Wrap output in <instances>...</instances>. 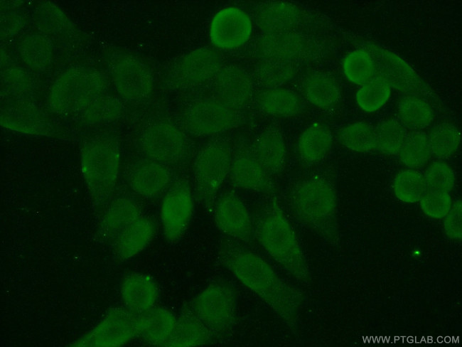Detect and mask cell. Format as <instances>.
<instances>
[{
    "mask_svg": "<svg viewBox=\"0 0 462 347\" xmlns=\"http://www.w3.org/2000/svg\"><path fill=\"white\" fill-rule=\"evenodd\" d=\"M218 260L296 332L303 302L299 289L281 278L260 255L232 241L221 245Z\"/></svg>",
    "mask_w": 462,
    "mask_h": 347,
    "instance_id": "cell-1",
    "label": "cell"
},
{
    "mask_svg": "<svg viewBox=\"0 0 462 347\" xmlns=\"http://www.w3.org/2000/svg\"><path fill=\"white\" fill-rule=\"evenodd\" d=\"M254 232L262 248L284 270L301 283L309 282V269L297 236L275 198L260 211Z\"/></svg>",
    "mask_w": 462,
    "mask_h": 347,
    "instance_id": "cell-2",
    "label": "cell"
},
{
    "mask_svg": "<svg viewBox=\"0 0 462 347\" xmlns=\"http://www.w3.org/2000/svg\"><path fill=\"white\" fill-rule=\"evenodd\" d=\"M285 202L299 222L326 240L338 241L336 193L328 180L318 176L299 180L287 191Z\"/></svg>",
    "mask_w": 462,
    "mask_h": 347,
    "instance_id": "cell-3",
    "label": "cell"
},
{
    "mask_svg": "<svg viewBox=\"0 0 462 347\" xmlns=\"http://www.w3.org/2000/svg\"><path fill=\"white\" fill-rule=\"evenodd\" d=\"M121 154L117 142L109 137L87 140L81 149L82 175L95 205L104 204L117 182Z\"/></svg>",
    "mask_w": 462,
    "mask_h": 347,
    "instance_id": "cell-4",
    "label": "cell"
},
{
    "mask_svg": "<svg viewBox=\"0 0 462 347\" xmlns=\"http://www.w3.org/2000/svg\"><path fill=\"white\" fill-rule=\"evenodd\" d=\"M107 80L94 69L77 67L62 73L54 81L49 104L53 112L79 115L98 97L106 94Z\"/></svg>",
    "mask_w": 462,
    "mask_h": 347,
    "instance_id": "cell-5",
    "label": "cell"
},
{
    "mask_svg": "<svg viewBox=\"0 0 462 347\" xmlns=\"http://www.w3.org/2000/svg\"><path fill=\"white\" fill-rule=\"evenodd\" d=\"M212 333L214 340L227 338L237 317L236 293L228 283L215 282L186 304Z\"/></svg>",
    "mask_w": 462,
    "mask_h": 347,
    "instance_id": "cell-6",
    "label": "cell"
},
{
    "mask_svg": "<svg viewBox=\"0 0 462 347\" xmlns=\"http://www.w3.org/2000/svg\"><path fill=\"white\" fill-rule=\"evenodd\" d=\"M232 154L224 142L215 141L203 146L194 163V180L197 196L208 212H213L217 192L229 175Z\"/></svg>",
    "mask_w": 462,
    "mask_h": 347,
    "instance_id": "cell-7",
    "label": "cell"
},
{
    "mask_svg": "<svg viewBox=\"0 0 462 347\" xmlns=\"http://www.w3.org/2000/svg\"><path fill=\"white\" fill-rule=\"evenodd\" d=\"M372 55L376 77L385 81L391 88L413 96L431 94L426 84L403 58L395 53L376 44H368L366 48Z\"/></svg>",
    "mask_w": 462,
    "mask_h": 347,
    "instance_id": "cell-8",
    "label": "cell"
},
{
    "mask_svg": "<svg viewBox=\"0 0 462 347\" xmlns=\"http://www.w3.org/2000/svg\"><path fill=\"white\" fill-rule=\"evenodd\" d=\"M185 129L198 137L211 136L235 127L239 122L237 110L216 97L198 100L183 114Z\"/></svg>",
    "mask_w": 462,
    "mask_h": 347,
    "instance_id": "cell-9",
    "label": "cell"
},
{
    "mask_svg": "<svg viewBox=\"0 0 462 347\" xmlns=\"http://www.w3.org/2000/svg\"><path fill=\"white\" fill-rule=\"evenodd\" d=\"M191 187L186 178L176 180L166 193L161 207L163 234L170 243H177L184 235L193 212Z\"/></svg>",
    "mask_w": 462,
    "mask_h": 347,
    "instance_id": "cell-10",
    "label": "cell"
},
{
    "mask_svg": "<svg viewBox=\"0 0 462 347\" xmlns=\"http://www.w3.org/2000/svg\"><path fill=\"white\" fill-rule=\"evenodd\" d=\"M137 336L136 315L126 308H112L90 331L71 346L114 347L125 345Z\"/></svg>",
    "mask_w": 462,
    "mask_h": 347,
    "instance_id": "cell-11",
    "label": "cell"
},
{
    "mask_svg": "<svg viewBox=\"0 0 462 347\" xmlns=\"http://www.w3.org/2000/svg\"><path fill=\"white\" fill-rule=\"evenodd\" d=\"M139 145L149 159L163 164L177 163L187 149L183 132L166 121H158L147 127L140 136Z\"/></svg>",
    "mask_w": 462,
    "mask_h": 347,
    "instance_id": "cell-12",
    "label": "cell"
},
{
    "mask_svg": "<svg viewBox=\"0 0 462 347\" xmlns=\"http://www.w3.org/2000/svg\"><path fill=\"white\" fill-rule=\"evenodd\" d=\"M110 73L118 94L124 100L139 102L146 99L154 89L150 69L129 55H121L112 60Z\"/></svg>",
    "mask_w": 462,
    "mask_h": 347,
    "instance_id": "cell-13",
    "label": "cell"
},
{
    "mask_svg": "<svg viewBox=\"0 0 462 347\" xmlns=\"http://www.w3.org/2000/svg\"><path fill=\"white\" fill-rule=\"evenodd\" d=\"M221 68L219 55L208 48L195 49L183 55L169 73L170 83L177 88L203 84L215 78Z\"/></svg>",
    "mask_w": 462,
    "mask_h": 347,
    "instance_id": "cell-14",
    "label": "cell"
},
{
    "mask_svg": "<svg viewBox=\"0 0 462 347\" xmlns=\"http://www.w3.org/2000/svg\"><path fill=\"white\" fill-rule=\"evenodd\" d=\"M258 49L264 58L295 64L311 60L318 54V45L312 39L295 31L263 34Z\"/></svg>",
    "mask_w": 462,
    "mask_h": 347,
    "instance_id": "cell-15",
    "label": "cell"
},
{
    "mask_svg": "<svg viewBox=\"0 0 462 347\" xmlns=\"http://www.w3.org/2000/svg\"><path fill=\"white\" fill-rule=\"evenodd\" d=\"M252 24L240 9L230 6L217 11L210 25V38L217 48L231 50L240 47L250 38Z\"/></svg>",
    "mask_w": 462,
    "mask_h": 347,
    "instance_id": "cell-16",
    "label": "cell"
},
{
    "mask_svg": "<svg viewBox=\"0 0 462 347\" xmlns=\"http://www.w3.org/2000/svg\"><path fill=\"white\" fill-rule=\"evenodd\" d=\"M214 219L218 229L236 241L250 242L254 227L250 213L236 194L227 192L215 203Z\"/></svg>",
    "mask_w": 462,
    "mask_h": 347,
    "instance_id": "cell-17",
    "label": "cell"
},
{
    "mask_svg": "<svg viewBox=\"0 0 462 347\" xmlns=\"http://www.w3.org/2000/svg\"><path fill=\"white\" fill-rule=\"evenodd\" d=\"M2 127L30 134L49 135L52 125L44 114L31 100L12 97L1 106Z\"/></svg>",
    "mask_w": 462,
    "mask_h": 347,
    "instance_id": "cell-18",
    "label": "cell"
},
{
    "mask_svg": "<svg viewBox=\"0 0 462 347\" xmlns=\"http://www.w3.org/2000/svg\"><path fill=\"white\" fill-rule=\"evenodd\" d=\"M216 98L238 110L248 104L253 93L252 82L241 68L227 65L221 68L214 78Z\"/></svg>",
    "mask_w": 462,
    "mask_h": 347,
    "instance_id": "cell-19",
    "label": "cell"
},
{
    "mask_svg": "<svg viewBox=\"0 0 462 347\" xmlns=\"http://www.w3.org/2000/svg\"><path fill=\"white\" fill-rule=\"evenodd\" d=\"M305 18L306 15L299 7L286 1L263 3L255 12L256 24L263 34L294 31Z\"/></svg>",
    "mask_w": 462,
    "mask_h": 347,
    "instance_id": "cell-20",
    "label": "cell"
},
{
    "mask_svg": "<svg viewBox=\"0 0 462 347\" xmlns=\"http://www.w3.org/2000/svg\"><path fill=\"white\" fill-rule=\"evenodd\" d=\"M171 179L172 174L165 164L149 159L136 162L127 176L131 188L146 198L161 194L169 186Z\"/></svg>",
    "mask_w": 462,
    "mask_h": 347,
    "instance_id": "cell-21",
    "label": "cell"
},
{
    "mask_svg": "<svg viewBox=\"0 0 462 347\" xmlns=\"http://www.w3.org/2000/svg\"><path fill=\"white\" fill-rule=\"evenodd\" d=\"M235 187L264 194H273L274 185L271 175L254 154H240L232 159L229 173Z\"/></svg>",
    "mask_w": 462,
    "mask_h": 347,
    "instance_id": "cell-22",
    "label": "cell"
},
{
    "mask_svg": "<svg viewBox=\"0 0 462 347\" xmlns=\"http://www.w3.org/2000/svg\"><path fill=\"white\" fill-rule=\"evenodd\" d=\"M120 294L124 308L138 315L154 306L159 297V288L151 277L131 273L123 279Z\"/></svg>",
    "mask_w": 462,
    "mask_h": 347,
    "instance_id": "cell-23",
    "label": "cell"
},
{
    "mask_svg": "<svg viewBox=\"0 0 462 347\" xmlns=\"http://www.w3.org/2000/svg\"><path fill=\"white\" fill-rule=\"evenodd\" d=\"M176 321L173 314L167 309L153 306L136 315L137 336L148 344L166 346Z\"/></svg>",
    "mask_w": 462,
    "mask_h": 347,
    "instance_id": "cell-24",
    "label": "cell"
},
{
    "mask_svg": "<svg viewBox=\"0 0 462 347\" xmlns=\"http://www.w3.org/2000/svg\"><path fill=\"white\" fill-rule=\"evenodd\" d=\"M140 215L137 203L127 197L113 200L102 215L98 235L104 241L112 243L117 237Z\"/></svg>",
    "mask_w": 462,
    "mask_h": 347,
    "instance_id": "cell-25",
    "label": "cell"
},
{
    "mask_svg": "<svg viewBox=\"0 0 462 347\" xmlns=\"http://www.w3.org/2000/svg\"><path fill=\"white\" fill-rule=\"evenodd\" d=\"M155 230L154 223L150 218L140 215L111 244L114 255L122 261L136 256L151 242Z\"/></svg>",
    "mask_w": 462,
    "mask_h": 347,
    "instance_id": "cell-26",
    "label": "cell"
},
{
    "mask_svg": "<svg viewBox=\"0 0 462 347\" xmlns=\"http://www.w3.org/2000/svg\"><path fill=\"white\" fill-rule=\"evenodd\" d=\"M213 341V336L208 328L186 305L176 318L173 333L166 346H200L208 345Z\"/></svg>",
    "mask_w": 462,
    "mask_h": 347,
    "instance_id": "cell-27",
    "label": "cell"
},
{
    "mask_svg": "<svg viewBox=\"0 0 462 347\" xmlns=\"http://www.w3.org/2000/svg\"><path fill=\"white\" fill-rule=\"evenodd\" d=\"M253 154L270 175L281 172L285 165L286 149L280 131L276 128L263 131L256 140Z\"/></svg>",
    "mask_w": 462,
    "mask_h": 347,
    "instance_id": "cell-28",
    "label": "cell"
},
{
    "mask_svg": "<svg viewBox=\"0 0 462 347\" xmlns=\"http://www.w3.org/2000/svg\"><path fill=\"white\" fill-rule=\"evenodd\" d=\"M306 97L321 110L335 107L340 100V90L335 80L327 73L317 72L308 75L303 82Z\"/></svg>",
    "mask_w": 462,
    "mask_h": 347,
    "instance_id": "cell-29",
    "label": "cell"
},
{
    "mask_svg": "<svg viewBox=\"0 0 462 347\" xmlns=\"http://www.w3.org/2000/svg\"><path fill=\"white\" fill-rule=\"evenodd\" d=\"M257 102L264 113L281 118L294 117L302 110L303 103L294 92L284 88H270L262 91Z\"/></svg>",
    "mask_w": 462,
    "mask_h": 347,
    "instance_id": "cell-30",
    "label": "cell"
},
{
    "mask_svg": "<svg viewBox=\"0 0 462 347\" xmlns=\"http://www.w3.org/2000/svg\"><path fill=\"white\" fill-rule=\"evenodd\" d=\"M330 129L320 123H313L301 134L298 151L301 158L306 162H316L323 159L332 146Z\"/></svg>",
    "mask_w": 462,
    "mask_h": 347,
    "instance_id": "cell-31",
    "label": "cell"
},
{
    "mask_svg": "<svg viewBox=\"0 0 462 347\" xmlns=\"http://www.w3.org/2000/svg\"><path fill=\"white\" fill-rule=\"evenodd\" d=\"M18 50L25 65L37 70L47 68L53 59L52 43L48 38L41 35L26 36L21 42Z\"/></svg>",
    "mask_w": 462,
    "mask_h": 347,
    "instance_id": "cell-32",
    "label": "cell"
},
{
    "mask_svg": "<svg viewBox=\"0 0 462 347\" xmlns=\"http://www.w3.org/2000/svg\"><path fill=\"white\" fill-rule=\"evenodd\" d=\"M338 140L345 148L357 152H370L377 149L375 128L363 122L342 127L338 132Z\"/></svg>",
    "mask_w": 462,
    "mask_h": 347,
    "instance_id": "cell-33",
    "label": "cell"
},
{
    "mask_svg": "<svg viewBox=\"0 0 462 347\" xmlns=\"http://www.w3.org/2000/svg\"><path fill=\"white\" fill-rule=\"evenodd\" d=\"M397 111L402 124L416 130L428 127L434 119L432 108L418 96L402 97L398 102Z\"/></svg>",
    "mask_w": 462,
    "mask_h": 347,
    "instance_id": "cell-34",
    "label": "cell"
},
{
    "mask_svg": "<svg viewBox=\"0 0 462 347\" xmlns=\"http://www.w3.org/2000/svg\"><path fill=\"white\" fill-rule=\"evenodd\" d=\"M342 67L347 79L356 85H363L376 78L374 60L366 49H357L347 54Z\"/></svg>",
    "mask_w": 462,
    "mask_h": 347,
    "instance_id": "cell-35",
    "label": "cell"
},
{
    "mask_svg": "<svg viewBox=\"0 0 462 347\" xmlns=\"http://www.w3.org/2000/svg\"><path fill=\"white\" fill-rule=\"evenodd\" d=\"M295 63L272 58H264L257 66L256 75L264 87L277 88L289 81L296 75Z\"/></svg>",
    "mask_w": 462,
    "mask_h": 347,
    "instance_id": "cell-36",
    "label": "cell"
},
{
    "mask_svg": "<svg viewBox=\"0 0 462 347\" xmlns=\"http://www.w3.org/2000/svg\"><path fill=\"white\" fill-rule=\"evenodd\" d=\"M398 154L401 162L406 166L422 167L429 161L432 154L428 135L417 130L407 133Z\"/></svg>",
    "mask_w": 462,
    "mask_h": 347,
    "instance_id": "cell-37",
    "label": "cell"
},
{
    "mask_svg": "<svg viewBox=\"0 0 462 347\" xmlns=\"http://www.w3.org/2000/svg\"><path fill=\"white\" fill-rule=\"evenodd\" d=\"M431 153L438 158H448L458 149L461 134L452 124L443 122L436 125L428 136Z\"/></svg>",
    "mask_w": 462,
    "mask_h": 347,
    "instance_id": "cell-38",
    "label": "cell"
},
{
    "mask_svg": "<svg viewBox=\"0 0 462 347\" xmlns=\"http://www.w3.org/2000/svg\"><path fill=\"white\" fill-rule=\"evenodd\" d=\"M391 92V87L385 81L376 77L358 90L355 100L358 107L363 111L374 112L387 103Z\"/></svg>",
    "mask_w": 462,
    "mask_h": 347,
    "instance_id": "cell-39",
    "label": "cell"
},
{
    "mask_svg": "<svg viewBox=\"0 0 462 347\" xmlns=\"http://www.w3.org/2000/svg\"><path fill=\"white\" fill-rule=\"evenodd\" d=\"M122 111L123 107L118 98L104 94L93 100L80 117L88 124H100L119 118Z\"/></svg>",
    "mask_w": 462,
    "mask_h": 347,
    "instance_id": "cell-40",
    "label": "cell"
},
{
    "mask_svg": "<svg viewBox=\"0 0 462 347\" xmlns=\"http://www.w3.org/2000/svg\"><path fill=\"white\" fill-rule=\"evenodd\" d=\"M375 131L377 149L390 155L399 153L408 133L405 126L394 118L381 122Z\"/></svg>",
    "mask_w": 462,
    "mask_h": 347,
    "instance_id": "cell-41",
    "label": "cell"
},
{
    "mask_svg": "<svg viewBox=\"0 0 462 347\" xmlns=\"http://www.w3.org/2000/svg\"><path fill=\"white\" fill-rule=\"evenodd\" d=\"M393 190L399 200L415 203L426 190L424 175L414 169L403 170L396 176Z\"/></svg>",
    "mask_w": 462,
    "mask_h": 347,
    "instance_id": "cell-42",
    "label": "cell"
},
{
    "mask_svg": "<svg viewBox=\"0 0 462 347\" xmlns=\"http://www.w3.org/2000/svg\"><path fill=\"white\" fill-rule=\"evenodd\" d=\"M36 21L41 30L49 34H61L71 28V23L65 14L50 2L38 8Z\"/></svg>",
    "mask_w": 462,
    "mask_h": 347,
    "instance_id": "cell-43",
    "label": "cell"
},
{
    "mask_svg": "<svg viewBox=\"0 0 462 347\" xmlns=\"http://www.w3.org/2000/svg\"><path fill=\"white\" fill-rule=\"evenodd\" d=\"M426 189L450 191L455 184V174L452 169L444 162H434L424 175Z\"/></svg>",
    "mask_w": 462,
    "mask_h": 347,
    "instance_id": "cell-44",
    "label": "cell"
},
{
    "mask_svg": "<svg viewBox=\"0 0 462 347\" xmlns=\"http://www.w3.org/2000/svg\"><path fill=\"white\" fill-rule=\"evenodd\" d=\"M419 201L424 213L433 218L445 217L451 208V197L445 191L426 189Z\"/></svg>",
    "mask_w": 462,
    "mask_h": 347,
    "instance_id": "cell-45",
    "label": "cell"
},
{
    "mask_svg": "<svg viewBox=\"0 0 462 347\" xmlns=\"http://www.w3.org/2000/svg\"><path fill=\"white\" fill-rule=\"evenodd\" d=\"M2 83L12 97H23L31 87L27 73L18 68H7L1 75Z\"/></svg>",
    "mask_w": 462,
    "mask_h": 347,
    "instance_id": "cell-46",
    "label": "cell"
},
{
    "mask_svg": "<svg viewBox=\"0 0 462 347\" xmlns=\"http://www.w3.org/2000/svg\"><path fill=\"white\" fill-rule=\"evenodd\" d=\"M461 201L453 203L444 220V228L448 237L458 240L461 237Z\"/></svg>",
    "mask_w": 462,
    "mask_h": 347,
    "instance_id": "cell-47",
    "label": "cell"
}]
</instances>
